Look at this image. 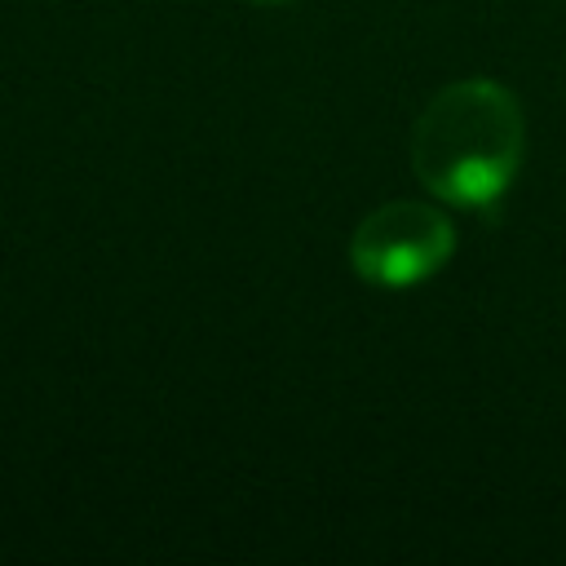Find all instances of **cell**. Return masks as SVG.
I'll return each mask as SVG.
<instances>
[{
	"mask_svg": "<svg viewBox=\"0 0 566 566\" xmlns=\"http://www.w3.org/2000/svg\"><path fill=\"white\" fill-rule=\"evenodd\" d=\"M252 4H287V0H252Z\"/></svg>",
	"mask_w": 566,
	"mask_h": 566,
	"instance_id": "3957f363",
	"label": "cell"
},
{
	"mask_svg": "<svg viewBox=\"0 0 566 566\" xmlns=\"http://www.w3.org/2000/svg\"><path fill=\"white\" fill-rule=\"evenodd\" d=\"M522 142V106L500 80H455L411 128V172L442 203L495 208L517 177Z\"/></svg>",
	"mask_w": 566,
	"mask_h": 566,
	"instance_id": "6da1fadb",
	"label": "cell"
},
{
	"mask_svg": "<svg viewBox=\"0 0 566 566\" xmlns=\"http://www.w3.org/2000/svg\"><path fill=\"white\" fill-rule=\"evenodd\" d=\"M455 252V226L433 203L394 199L367 212L349 239V265L371 287H416L438 274Z\"/></svg>",
	"mask_w": 566,
	"mask_h": 566,
	"instance_id": "7a4b0ae2",
	"label": "cell"
}]
</instances>
